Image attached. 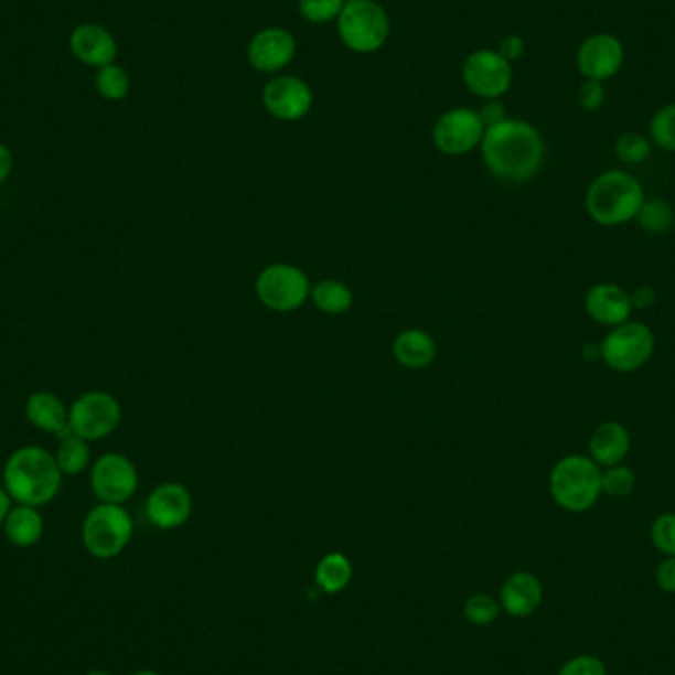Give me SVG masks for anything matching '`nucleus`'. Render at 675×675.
<instances>
[{
	"label": "nucleus",
	"instance_id": "f257e3e1",
	"mask_svg": "<svg viewBox=\"0 0 675 675\" xmlns=\"http://www.w3.org/2000/svg\"><path fill=\"white\" fill-rule=\"evenodd\" d=\"M480 149L486 169L506 182H527L544 167L542 132L519 119L507 117L506 121L488 127Z\"/></svg>",
	"mask_w": 675,
	"mask_h": 675
},
{
	"label": "nucleus",
	"instance_id": "f03ea898",
	"mask_svg": "<svg viewBox=\"0 0 675 675\" xmlns=\"http://www.w3.org/2000/svg\"><path fill=\"white\" fill-rule=\"evenodd\" d=\"M62 484L64 474L54 452L40 444H24L10 452L2 469V486L7 488L14 504L47 506L62 492Z\"/></svg>",
	"mask_w": 675,
	"mask_h": 675
},
{
	"label": "nucleus",
	"instance_id": "7ed1b4c3",
	"mask_svg": "<svg viewBox=\"0 0 675 675\" xmlns=\"http://www.w3.org/2000/svg\"><path fill=\"white\" fill-rule=\"evenodd\" d=\"M646 202V192L636 176L624 170H609L592 180L585 196L587 214L594 224L617 227L636 219Z\"/></svg>",
	"mask_w": 675,
	"mask_h": 675
},
{
	"label": "nucleus",
	"instance_id": "20e7f679",
	"mask_svg": "<svg viewBox=\"0 0 675 675\" xmlns=\"http://www.w3.org/2000/svg\"><path fill=\"white\" fill-rule=\"evenodd\" d=\"M602 469L585 454H569L557 460L549 474V492L557 506L582 514L599 502Z\"/></svg>",
	"mask_w": 675,
	"mask_h": 675
},
{
	"label": "nucleus",
	"instance_id": "39448f33",
	"mask_svg": "<svg viewBox=\"0 0 675 675\" xmlns=\"http://www.w3.org/2000/svg\"><path fill=\"white\" fill-rule=\"evenodd\" d=\"M132 534L135 524L131 514L121 504L99 502L85 514L82 524L85 551L101 561L119 557L131 544Z\"/></svg>",
	"mask_w": 675,
	"mask_h": 675
},
{
	"label": "nucleus",
	"instance_id": "423d86ee",
	"mask_svg": "<svg viewBox=\"0 0 675 675\" xmlns=\"http://www.w3.org/2000/svg\"><path fill=\"white\" fill-rule=\"evenodd\" d=\"M389 17L375 0H346L338 17V36L356 54H374L389 38Z\"/></svg>",
	"mask_w": 675,
	"mask_h": 675
},
{
	"label": "nucleus",
	"instance_id": "0eeeda50",
	"mask_svg": "<svg viewBox=\"0 0 675 675\" xmlns=\"http://www.w3.org/2000/svg\"><path fill=\"white\" fill-rule=\"evenodd\" d=\"M656 350V336L644 322L629 320L610 329L600 342V360L617 374H634L646 366Z\"/></svg>",
	"mask_w": 675,
	"mask_h": 675
},
{
	"label": "nucleus",
	"instance_id": "6e6552de",
	"mask_svg": "<svg viewBox=\"0 0 675 675\" xmlns=\"http://www.w3.org/2000/svg\"><path fill=\"white\" fill-rule=\"evenodd\" d=\"M309 275L291 262L267 265L257 281L255 292L262 307L272 312H294L310 299Z\"/></svg>",
	"mask_w": 675,
	"mask_h": 675
},
{
	"label": "nucleus",
	"instance_id": "1a4fd4ad",
	"mask_svg": "<svg viewBox=\"0 0 675 675\" xmlns=\"http://www.w3.org/2000/svg\"><path fill=\"white\" fill-rule=\"evenodd\" d=\"M122 407L109 392H85L69 405V431L85 441H104L119 429Z\"/></svg>",
	"mask_w": 675,
	"mask_h": 675
},
{
	"label": "nucleus",
	"instance_id": "9d476101",
	"mask_svg": "<svg viewBox=\"0 0 675 675\" xmlns=\"http://www.w3.org/2000/svg\"><path fill=\"white\" fill-rule=\"evenodd\" d=\"M89 486L99 502L125 506L139 490V470L121 452H105L89 469Z\"/></svg>",
	"mask_w": 675,
	"mask_h": 675
},
{
	"label": "nucleus",
	"instance_id": "9b49d317",
	"mask_svg": "<svg viewBox=\"0 0 675 675\" xmlns=\"http://www.w3.org/2000/svg\"><path fill=\"white\" fill-rule=\"evenodd\" d=\"M462 82L480 99H500L514 84V67L496 50H476L464 60Z\"/></svg>",
	"mask_w": 675,
	"mask_h": 675
},
{
	"label": "nucleus",
	"instance_id": "f8f14e48",
	"mask_svg": "<svg viewBox=\"0 0 675 675\" xmlns=\"http://www.w3.org/2000/svg\"><path fill=\"white\" fill-rule=\"evenodd\" d=\"M486 127L479 111L457 107L442 113L432 127V142L447 157H462L479 149L484 139Z\"/></svg>",
	"mask_w": 675,
	"mask_h": 675
},
{
	"label": "nucleus",
	"instance_id": "ddd939ff",
	"mask_svg": "<svg viewBox=\"0 0 675 675\" xmlns=\"http://www.w3.org/2000/svg\"><path fill=\"white\" fill-rule=\"evenodd\" d=\"M624 57L626 50L619 36L609 32H597L582 40L575 56V64L585 79L604 84L619 75L624 66Z\"/></svg>",
	"mask_w": 675,
	"mask_h": 675
},
{
	"label": "nucleus",
	"instance_id": "4468645a",
	"mask_svg": "<svg viewBox=\"0 0 675 675\" xmlns=\"http://www.w3.org/2000/svg\"><path fill=\"white\" fill-rule=\"evenodd\" d=\"M314 104V95L307 82L294 75L272 77L262 87V105L267 113L279 121H300L309 115Z\"/></svg>",
	"mask_w": 675,
	"mask_h": 675
},
{
	"label": "nucleus",
	"instance_id": "2eb2a0df",
	"mask_svg": "<svg viewBox=\"0 0 675 675\" xmlns=\"http://www.w3.org/2000/svg\"><path fill=\"white\" fill-rule=\"evenodd\" d=\"M144 510L150 524L162 532H172L186 524L192 516L194 497L180 482H162L150 492Z\"/></svg>",
	"mask_w": 675,
	"mask_h": 675
},
{
	"label": "nucleus",
	"instance_id": "dca6fc26",
	"mask_svg": "<svg viewBox=\"0 0 675 675\" xmlns=\"http://www.w3.org/2000/svg\"><path fill=\"white\" fill-rule=\"evenodd\" d=\"M294 54H297V40L289 30L281 26H271L257 32L247 46L249 66L261 74L281 72L291 64Z\"/></svg>",
	"mask_w": 675,
	"mask_h": 675
},
{
	"label": "nucleus",
	"instance_id": "f3484780",
	"mask_svg": "<svg viewBox=\"0 0 675 675\" xmlns=\"http://www.w3.org/2000/svg\"><path fill=\"white\" fill-rule=\"evenodd\" d=\"M585 310L597 324L614 329L632 319L634 307L626 289L614 282H599L585 294Z\"/></svg>",
	"mask_w": 675,
	"mask_h": 675
},
{
	"label": "nucleus",
	"instance_id": "a211bd4d",
	"mask_svg": "<svg viewBox=\"0 0 675 675\" xmlns=\"http://www.w3.org/2000/svg\"><path fill=\"white\" fill-rule=\"evenodd\" d=\"M69 52L72 56L85 66L105 67L117 57V40L101 24L85 22L72 30L69 34Z\"/></svg>",
	"mask_w": 675,
	"mask_h": 675
},
{
	"label": "nucleus",
	"instance_id": "6ab92c4d",
	"mask_svg": "<svg viewBox=\"0 0 675 675\" xmlns=\"http://www.w3.org/2000/svg\"><path fill=\"white\" fill-rule=\"evenodd\" d=\"M632 449V437L622 422L607 421L592 431L589 457L600 469L622 464Z\"/></svg>",
	"mask_w": 675,
	"mask_h": 675
},
{
	"label": "nucleus",
	"instance_id": "aec40b11",
	"mask_svg": "<svg viewBox=\"0 0 675 675\" xmlns=\"http://www.w3.org/2000/svg\"><path fill=\"white\" fill-rule=\"evenodd\" d=\"M542 599V582L532 572H514L512 577H507L500 592L502 607L514 619H525L534 614L535 610L539 609Z\"/></svg>",
	"mask_w": 675,
	"mask_h": 675
},
{
	"label": "nucleus",
	"instance_id": "412c9836",
	"mask_svg": "<svg viewBox=\"0 0 675 675\" xmlns=\"http://www.w3.org/2000/svg\"><path fill=\"white\" fill-rule=\"evenodd\" d=\"M24 417L38 431L62 435L69 429V407L52 392H34L24 404Z\"/></svg>",
	"mask_w": 675,
	"mask_h": 675
},
{
	"label": "nucleus",
	"instance_id": "4be33fe9",
	"mask_svg": "<svg viewBox=\"0 0 675 675\" xmlns=\"http://www.w3.org/2000/svg\"><path fill=\"white\" fill-rule=\"evenodd\" d=\"M2 529L10 545L19 549H30L42 542L46 532V522L40 507L14 504L2 524Z\"/></svg>",
	"mask_w": 675,
	"mask_h": 675
},
{
	"label": "nucleus",
	"instance_id": "5701e85b",
	"mask_svg": "<svg viewBox=\"0 0 675 675\" xmlns=\"http://www.w3.org/2000/svg\"><path fill=\"white\" fill-rule=\"evenodd\" d=\"M394 356L409 369H422L437 357V342L425 330L409 329L399 332L394 340Z\"/></svg>",
	"mask_w": 675,
	"mask_h": 675
},
{
	"label": "nucleus",
	"instance_id": "b1692460",
	"mask_svg": "<svg viewBox=\"0 0 675 675\" xmlns=\"http://www.w3.org/2000/svg\"><path fill=\"white\" fill-rule=\"evenodd\" d=\"M56 457L57 467L62 470L64 476H77L84 474L85 470L92 469V442L85 441L82 437H77L75 432L67 429L66 432L57 435Z\"/></svg>",
	"mask_w": 675,
	"mask_h": 675
},
{
	"label": "nucleus",
	"instance_id": "393cba45",
	"mask_svg": "<svg viewBox=\"0 0 675 675\" xmlns=\"http://www.w3.org/2000/svg\"><path fill=\"white\" fill-rule=\"evenodd\" d=\"M354 577V567L346 555L334 554L324 555L317 565L314 581L319 589L326 594H338L344 591Z\"/></svg>",
	"mask_w": 675,
	"mask_h": 675
},
{
	"label": "nucleus",
	"instance_id": "a878e982",
	"mask_svg": "<svg viewBox=\"0 0 675 675\" xmlns=\"http://www.w3.org/2000/svg\"><path fill=\"white\" fill-rule=\"evenodd\" d=\"M310 299L320 312L330 314V317H340V314H346L347 310L352 309L354 292L344 281L324 279V281L317 282L312 287Z\"/></svg>",
	"mask_w": 675,
	"mask_h": 675
},
{
	"label": "nucleus",
	"instance_id": "bb28decb",
	"mask_svg": "<svg viewBox=\"0 0 675 675\" xmlns=\"http://www.w3.org/2000/svg\"><path fill=\"white\" fill-rule=\"evenodd\" d=\"M636 222L646 234H667L675 225L674 206L664 197H646L638 212Z\"/></svg>",
	"mask_w": 675,
	"mask_h": 675
},
{
	"label": "nucleus",
	"instance_id": "cd10ccee",
	"mask_svg": "<svg viewBox=\"0 0 675 675\" xmlns=\"http://www.w3.org/2000/svg\"><path fill=\"white\" fill-rule=\"evenodd\" d=\"M95 89L107 101H121L131 92V77L121 66L109 64L95 75Z\"/></svg>",
	"mask_w": 675,
	"mask_h": 675
},
{
	"label": "nucleus",
	"instance_id": "c85d7f7f",
	"mask_svg": "<svg viewBox=\"0 0 675 675\" xmlns=\"http://www.w3.org/2000/svg\"><path fill=\"white\" fill-rule=\"evenodd\" d=\"M650 141L657 149L675 152V104L664 105L657 109L650 121Z\"/></svg>",
	"mask_w": 675,
	"mask_h": 675
},
{
	"label": "nucleus",
	"instance_id": "c756f323",
	"mask_svg": "<svg viewBox=\"0 0 675 675\" xmlns=\"http://www.w3.org/2000/svg\"><path fill=\"white\" fill-rule=\"evenodd\" d=\"M600 486H602V494L607 496L629 497L636 488V474L624 462L607 467L600 474Z\"/></svg>",
	"mask_w": 675,
	"mask_h": 675
},
{
	"label": "nucleus",
	"instance_id": "7c9ffc66",
	"mask_svg": "<svg viewBox=\"0 0 675 675\" xmlns=\"http://www.w3.org/2000/svg\"><path fill=\"white\" fill-rule=\"evenodd\" d=\"M652 141L642 132H624L614 142V154L622 164H642L652 154Z\"/></svg>",
	"mask_w": 675,
	"mask_h": 675
},
{
	"label": "nucleus",
	"instance_id": "2f4dec72",
	"mask_svg": "<svg viewBox=\"0 0 675 675\" xmlns=\"http://www.w3.org/2000/svg\"><path fill=\"white\" fill-rule=\"evenodd\" d=\"M346 0H299V12L302 19L312 24H326L338 20Z\"/></svg>",
	"mask_w": 675,
	"mask_h": 675
},
{
	"label": "nucleus",
	"instance_id": "473e14b6",
	"mask_svg": "<svg viewBox=\"0 0 675 675\" xmlns=\"http://www.w3.org/2000/svg\"><path fill=\"white\" fill-rule=\"evenodd\" d=\"M500 607L490 594H472L464 604V617L474 626H488L497 619Z\"/></svg>",
	"mask_w": 675,
	"mask_h": 675
},
{
	"label": "nucleus",
	"instance_id": "72a5a7b5",
	"mask_svg": "<svg viewBox=\"0 0 675 675\" xmlns=\"http://www.w3.org/2000/svg\"><path fill=\"white\" fill-rule=\"evenodd\" d=\"M652 542L662 554L675 557V512H667L654 519L652 524Z\"/></svg>",
	"mask_w": 675,
	"mask_h": 675
},
{
	"label": "nucleus",
	"instance_id": "f704fd0d",
	"mask_svg": "<svg viewBox=\"0 0 675 675\" xmlns=\"http://www.w3.org/2000/svg\"><path fill=\"white\" fill-rule=\"evenodd\" d=\"M577 104H579L582 111H600L604 104H607V87H604L602 82L585 79L581 87H579V94H577Z\"/></svg>",
	"mask_w": 675,
	"mask_h": 675
},
{
	"label": "nucleus",
	"instance_id": "c9c22d12",
	"mask_svg": "<svg viewBox=\"0 0 675 675\" xmlns=\"http://www.w3.org/2000/svg\"><path fill=\"white\" fill-rule=\"evenodd\" d=\"M557 675H607V667L599 657L579 656L569 660Z\"/></svg>",
	"mask_w": 675,
	"mask_h": 675
},
{
	"label": "nucleus",
	"instance_id": "e433bc0d",
	"mask_svg": "<svg viewBox=\"0 0 675 675\" xmlns=\"http://www.w3.org/2000/svg\"><path fill=\"white\" fill-rule=\"evenodd\" d=\"M500 56L504 57L510 64H514L517 60H522L525 54V42L524 38L517 36V34H507V36L500 40V46L496 50Z\"/></svg>",
	"mask_w": 675,
	"mask_h": 675
},
{
	"label": "nucleus",
	"instance_id": "4c0bfd02",
	"mask_svg": "<svg viewBox=\"0 0 675 675\" xmlns=\"http://www.w3.org/2000/svg\"><path fill=\"white\" fill-rule=\"evenodd\" d=\"M480 119L484 122V127H494L497 122L506 121V107L502 105L500 99H490L484 104V107L479 111Z\"/></svg>",
	"mask_w": 675,
	"mask_h": 675
},
{
	"label": "nucleus",
	"instance_id": "58836bf2",
	"mask_svg": "<svg viewBox=\"0 0 675 675\" xmlns=\"http://www.w3.org/2000/svg\"><path fill=\"white\" fill-rule=\"evenodd\" d=\"M656 582L662 591L675 592V557H667L666 561L660 562Z\"/></svg>",
	"mask_w": 675,
	"mask_h": 675
},
{
	"label": "nucleus",
	"instance_id": "ea45409f",
	"mask_svg": "<svg viewBox=\"0 0 675 675\" xmlns=\"http://www.w3.org/2000/svg\"><path fill=\"white\" fill-rule=\"evenodd\" d=\"M630 300H632V307H634V309H652V307H654V304H656L657 302L656 289H652V287H646V285H642V287H638V289H634V291L630 292Z\"/></svg>",
	"mask_w": 675,
	"mask_h": 675
},
{
	"label": "nucleus",
	"instance_id": "a19ab883",
	"mask_svg": "<svg viewBox=\"0 0 675 675\" xmlns=\"http://www.w3.org/2000/svg\"><path fill=\"white\" fill-rule=\"evenodd\" d=\"M14 169V157L4 142H0V186L10 179Z\"/></svg>",
	"mask_w": 675,
	"mask_h": 675
},
{
	"label": "nucleus",
	"instance_id": "79ce46f5",
	"mask_svg": "<svg viewBox=\"0 0 675 675\" xmlns=\"http://www.w3.org/2000/svg\"><path fill=\"white\" fill-rule=\"evenodd\" d=\"M14 506V502H12V497H10L9 492H7V488L0 484V525L4 524V519L9 516L10 510Z\"/></svg>",
	"mask_w": 675,
	"mask_h": 675
},
{
	"label": "nucleus",
	"instance_id": "37998d69",
	"mask_svg": "<svg viewBox=\"0 0 675 675\" xmlns=\"http://www.w3.org/2000/svg\"><path fill=\"white\" fill-rule=\"evenodd\" d=\"M582 356L587 360H600V344H587L582 347Z\"/></svg>",
	"mask_w": 675,
	"mask_h": 675
},
{
	"label": "nucleus",
	"instance_id": "c03bdc74",
	"mask_svg": "<svg viewBox=\"0 0 675 675\" xmlns=\"http://www.w3.org/2000/svg\"><path fill=\"white\" fill-rule=\"evenodd\" d=\"M131 675H162L159 672H154V669H139V672H135Z\"/></svg>",
	"mask_w": 675,
	"mask_h": 675
},
{
	"label": "nucleus",
	"instance_id": "a18cd8bd",
	"mask_svg": "<svg viewBox=\"0 0 675 675\" xmlns=\"http://www.w3.org/2000/svg\"><path fill=\"white\" fill-rule=\"evenodd\" d=\"M85 675H113L111 672H107V669H92V672H87Z\"/></svg>",
	"mask_w": 675,
	"mask_h": 675
}]
</instances>
